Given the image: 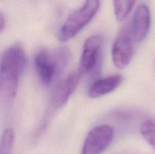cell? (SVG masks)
<instances>
[{
    "label": "cell",
    "instance_id": "6da1fadb",
    "mask_svg": "<svg viewBox=\"0 0 155 154\" xmlns=\"http://www.w3.org/2000/svg\"><path fill=\"white\" fill-rule=\"evenodd\" d=\"M24 46L16 42L6 48L0 56V99L7 102L15 98L20 77L27 65Z\"/></svg>",
    "mask_w": 155,
    "mask_h": 154
},
{
    "label": "cell",
    "instance_id": "7a4b0ae2",
    "mask_svg": "<svg viewBox=\"0 0 155 154\" xmlns=\"http://www.w3.org/2000/svg\"><path fill=\"white\" fill-rule=\"evenodd\" d=\"M71 57V51L67 47L38 51L33 58V64L41 82L45 86L50 85L66 68Z\"/></svg>",
    "mask_w": 155,
    "mask_h": 154
},
{
    "label": "cell",
    "instance_id": "3957f363",
    "mask_svg": "<svg viewBox=\"0 0 155 154\" xmlns=\"http://www.w3.org/2000/svg\"><path fill=\"white\" fill-rule=\"evenodd\" d=\"M101 0H86L80 8L71 13L59 30L58 39L66 42L77 36L98 11Z\"/></svg>",
    "mask_w": 155,
    "mask_h": 154
},
{
    "label": "cell",
    "instance_id": "277c9868",
    "mask_svg": "<svg viewBox=\"0 0 155 154\" xmlns=\"http://www.w3.org/2000/svg\"><path fill=\"white\" fill-rule=\"evenodd\" d=\"M133 40L131 26L127 24L121 29L112 45V60L118 69L127 67L131 62L133 54Z\"/></svg>",
    "mask_w": 155,
    "mask_h": 154
},
{
    "label": "cell",
    "instance_id": "5b68a950",
    "mask_svg": "<svg viewBox=\"0 0 155 154\" xmlns=\"http://www.w3.org/2000/svg\"><path fill=\"white\" fill-rule=\"evenodd\" d=\"M103 38L100 35H94L85 41L77 71L82 76L93 72L99 64L101 57Z\"/></svg>",
    "mask_w": 155,
    "mask_h": 154
},
{
    "label": "cell",
    "instance_id": "8992f818",
    "mask_svg": "<svg viewBox=\"0 0 155 154\" xmlns=\"http://www.w3.org/2000/svg\"><path fill=\"white\" fill-rule=\"evenodd\" d=\"M114 136V131L110 125L94 127L85 139L82 154H101L112 143Z\"/></svg>",
    "mask_w": 155,
    "mask_h": 154
},
{
    "label": "cell",
    "instance_id": "52a82bcc",
    "mask_svg": "<svg viewBox=\"0 0 155 154\" xmlns=\"http://www.w3.org/2000/svg\"><path fill=\"white\" fill-rule=\"evenodd\" d=\"M82 77L78 71H74L57 85L51 95V105L53 108H60L68 102L77 89Z\"/></svg>",
    "mask_w": 155,
    "mask_h": 154
},
{
    "label": "cell",
    "instance_id": "ba28073f",
    "mask_svg": "<svg viewBox=\"0 0 155 154\" xmlns=\"http://www.w3.org/2000/svg\"><path fill=\"white\" fill-rule=\"evenodd\" d=\"M151 27V14L146 5H141L135 11L132 21L131 30L133 39L136 42H142L146 39Z\"/></svg>",
    "mask_w": 155,
    "mask_h": 154
},
{
    "label": "cell",
    "instance_id": "9c48e42d",
    "mask_svg": "<svg viewBox=\"0 0 155 154\" xmlns=\"http://www.w3.org/2000/svg\"><path fill=\"white\" fill-rule=\"evenodd\" d=\"M124 77L121 74H114L94 82L89 87L88 95L92 98H98L111 93L122 83Z\"/></svg>",
    "mask_w": 155,
    "mask_h": 154
},
{
    "label": "cell",
    "instance_id": "30bf717a",
    "mask_svg": "<svg viewBox=\"0 0 155 154\" xmlns=\"http://www.w3.org/2000/svg\"><path fill=\"white\" fill-rule=\"evenodd\" d=\"M136 0H113L114 11L119 22L125 21L133 10Z\"/></svg>",
    "mask_w": 155,
    "mask_h": 154
},
{
    "label": "cell",
    "instance_id": "8fae6325",
    "mask_svg": "<svg viewBox=\"0 0 155 154\" xmlns=\"http://www.w3.org/2000/svg\"><path fill=\"white\" fill-rule=\"evenodd\" d=\"M15 132L12 128H7L0 139V154H12L15 142Z\"/></svg>",
    "mask_w": 155,
    "mask_h": 154
},
{
    "label": "cell",
    "instance_id": "7c38bea8",
    "mask_svg": "<svg viewBox=\"0 0 155 154\" xmlns=\"http://www.w3.org/2000/svg\"><path fill=\"white\" fill-rule=\"evenodd\" d=\"M140 132L144 139L155 149V121H144L141 124Z\"/></svg>",
    "mask_w": 155,
    "mask_h": 154
},
{
    "label": "cell",
    "instance_id": "4fadbf2b",
    "mask_svg": "<svg viewBox=\"0 0 155 154\" xmlns=\"http://www.w3.org/2000/svg\"><path fill=\"white\" fill-rule=\"evenodd\" d=\"M5 25V17L0 12V33L4 30Z\"/></svg>",
    "mask_w": 155,
    "mask_h": 154
}]
</instances>
